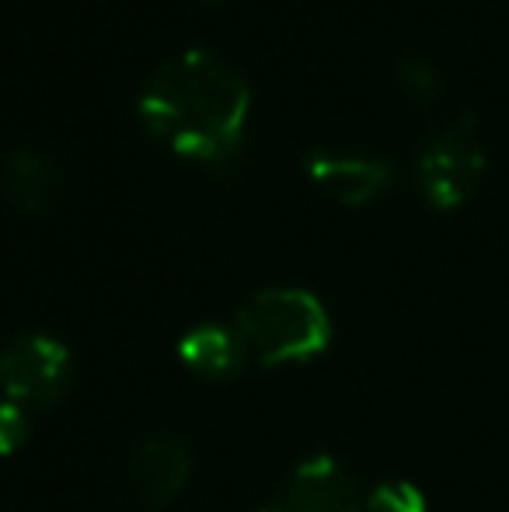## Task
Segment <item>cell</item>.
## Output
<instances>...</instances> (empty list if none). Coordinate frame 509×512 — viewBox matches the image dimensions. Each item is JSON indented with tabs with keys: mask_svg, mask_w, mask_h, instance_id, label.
I'll return each mask as SVG.
<instances>
[{
	"mask_svg": "<svg viewBox=\"0 0 509 512\" xmlns=\"http://www.w3.org/2000/svg\"><path fill=\"white\" fill-rule=\"evenodd\" d=\"M74 384V359L49 335H21L0 349V387L25 411H49Z\"/></svg>",
	"mask_w": 509,
	"mask_h": 512,
	"instance_id": "obj_3",
	"label": "cell"
},
{
	"mask_svg": "<svg viewBox=\"0 0 509 512\" xmlns=\"http://www.w3.org/2000/svg\"><path fill=\"white\" fill-rule=\"evenodd\" d=\"M28 411L14 401H0V457H11L28 443Z\"/></svg>",
	"mask_w": 509,
	"mask_h": 512,
	"instance_id": "obj_11",
	"label": "cell"
},
{
	"mask_svg": "<svg viewBox=\"0 0 509 512\" xmlns=\"http://www.w3.org/2000/svg\"><path fill=\"white\" fill-rule=\"evenodd\" d=\"M398 74H401V84H405L412 95H429V91L436 88V77H433V70L426 67L422 60H405L398 67Z\"/></svg>",
	"mask_w": 509,
	"mask_h": 512,
	"instance_id": "obj_12",
	"label": "cell"
},
{
	"mask_svg": "<svg viewBox=\"0 0 509 512\" xmlns=\"http://www.w3.org/2000/svg\"><path fill=\"white\" fill-rule=\"evenodd\" d=\"M4 196L14 209L28 216H46L60 206L63 199V175L60 164L39 147H18L7 154L4 171H0Z\"/></svg>",
	"mask_w": 509,
	"mask_h": 512,
	"instance_id": "obj_7",
	"label": "cell"
},
{
	"mask_svg": "<svg viewBox=\"0 0 509 512\" xmlns=\"http://www.w3.org/2000/svg\"><path fill=\"white\" fill-rule=\"evenodd\" d=\"M178 356L196 377L206 380H234L248 363V349L241 335L224 324H199L178 342Z\"/></svg>",
	"mask_w": 509,
	"mask_h": 512,
	"instance_id": "obj_9",
	"label": "cell"
},
{
	"mask_svg": "<svg viewBox=\"0 0 509 512\" xmlns=\"http://www.w3.org/2000/svg\"><path fill=\"white\" fill-rule=\"evenodd\" d=\"M276 506L283 512H360V488L339 460L321 453L293 471Z\"/></svg>",
	"mask_w": 509,
	"mask_h": 512,
	"instance_id": "obj_6",
	"label": "cell"
},
{
	"mask_svg": "<svg viewBox=\"0 0 509 512\" xmlns=\"http://www.w3.org/2000/svg\"><path fill=\"white\" fill-rule=\"evenodd\" d=\"M485 178V147L475 115L436 133L419 154V189L436 209H457Z\"/></svg>",
	"mask_w": 509,
	"mask_h": 512,
	"instance_id": "obj_4",
	"label": "cell"
},
{
	"mask_svg": "<svg viewBox=\"0 0 509 512\" xmlns=\"http://www.w3.org/2000/svg\"><path fill=\"white\" fill-rule=\"evenodd\" d=\"M370 512H426V495L412 481H384L367 499Z\"/></svg>",
	"mask_w": 509,
	"mask_h": 512,
	"instance_id": "obj_10",
	"label": "cell"
},
{
	"mask_svg": "<svg viewBox=\"0 0 509 512\" xmlns=\"http://www.w3.org/2000/svg\"><path fill=\"white\" fill-rule=\"evenodd\" d=\"M192 474V446L171 429H154L133 446L126 460V481L136 502L164 509L185 492Z\"/></svg>",
	"mask_w": 509,
	"mask_h": 512,
	"instance_id": "obj_5",
	"label": "cell"
},
{
	"mask_svg": "<svg viewBox=\"0 0 509 512\" xmlns=\"http://www.w3.org/2000/svg\"><path fill=\"white\" fill-rule=\"evenodd\" d=\"M234 331L258 363L279 366L318 356L332 338V321L314 293L272 286V290H258L238 310Z\"/></svg>",
	"mask_w": 509,
	"mask_h": 512,
	"instance_id": "obj_2",
	"label": "cell"
},
{
	"mask_svg": "<svg viewBox=\"0 0 509 512\" xmlns=\"http://www.w3.org/2000/svg\"><path fill=\"white\" fill-rule=\"evenodd\" d=\"M245 77L210 49H182L154 70L140 95L143 126L178 154L224 161L248 119Z\"/></svg>",
	"mask_w": 509,
	"mask_h": 512,
	"instance_id": "obj_1",
	"label": "cell"
},
{
	"mask_svg": "<svg viewBox=\"0 0 509 512\" xmlns=\"http://www.w3.org/2000/svg\"><path fill=\"white\" fill-rule=\"evenodd\" d=\"M262 512H283V509H279V506H265Z\"/></svg>",
	"mask_w": 509,
	"mask_h": 512,
	"instance_id": "obj_13",
	"label": "cell"
},
{
	"mask_svg": "<svg viewBox=\"0 0 509 512\" xmlns=\"http://www.w3.org/2000/svg\"><path fill=\"white\" fill-rule=\"evenodd\" d=\"M307 175L339 203L363 206L391 182V168L377 157H346V154H311Z\"/></svg>",
	"mask_w": 509,
	"mask_h": 512,
	"instance_id": "obj_8",
	"label": "cell"
}]
</instances>
